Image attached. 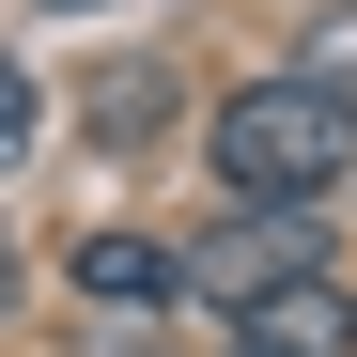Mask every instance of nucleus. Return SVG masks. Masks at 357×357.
Masks as SVG:
<instances>
[{
	"mask_svg": "<svg viewBox=\"0 0 357 357\" xmlns=\"http://www.w3.org/2000/svg\"><path fill=\"white\" fill-rule=\"evenodd\" d=\"M233 342H264V357H357V295L311 264V280H264L249 311H233Z\"/></svg>",
	"mask_w": 357,
	"mask_h": 357,
	"instance_id": "3",
	"label": "nucleus"
},
{
	"mask_svg": "<svg viewBox=\"0 0 357 357\" xmlns=\"http://www.w3.org/2000/svg\"><path fill=\"white\" fill-rule=\"evenodd\" d=\"M171 264H187L218 311H249L264 280H311V264H326V233H311V202H233V218H218V233H187Z\"/></svg>",
	"mask_w": 357,
	"mask_h": 357,
	"instance_id": "2",
	"label": "nucleus"
},
{
	"mask_svg": "<svg viewBox=\"0 0 357 357\" xmlns=\"http://www.w3.org/2000/svg\"><path fill=\"white\" fill-rule=\"evenodd\" d=\"M202 155H218L233 202H326L342 171H357V109H342L311 63H280V78H249V93H218Z\"/></svg>",
	"mask_w": 357,
	"mask_h": 357,
	"instance_id": "1",
	"label": "nucleus"
},
{
	"mask_svg": "<svg viewBox=\"0 0 357 357\" xmlns=\"http://www.w3.org/2000/svg\"><path fill=\"white\" fill-rule=\"evenodd\" d=\"M233 357H264V342H233Z\"/></svg>",
	"mask_w": 357,
	"mask_h": 357,
	"instance_id": "10",
	"label": "nucleus"
},
{
	"mask_svg": "<svg viewBox=\"0 0 357 357\" xmlns=\"http://www.w3.org/2000/svg\"><path fill=\"white\" fill-rule=\"evenodd\" d=\"M78 109H93V140H109V155H140V140L171 125V78H155V63H125V78H93Z\"/></svg>",
	"mask_w": 357,
	"mask_h": 357,
	"instance_id": "5",
	"label": "nucleus"
},
{
	"mask_svg": "<svg viewBox=\"0 0 357 357\" xmlns=\"http://www.w3.org/2000/svg\"><path fill=\"white\" fill-rule=\"evenodd\" d=\"M171 280H187V264H171L155 233H93V249H78V295H109V311H155Z\"/></svg>",
	"mask_w": 357,
	"mask_h": 357,
	"instance_id": "4",
	"label": "nucleus"
},
{
	"mask_svg": "<svg viewBox=\"0 0 357 357\" xmlns=\"http://www.w3.org/2000/svg\"><path fill=\"white\" fill-rule=\"evenodd\" d=\"M47 16H93V0H47Z\"/></svg>",
	"mask_w": 357,
	"mask_h": 357,
	"instance_id": "9",
	"label": "nucleus"
},
{
	"mask_svg": "<svg viewBox=\"0 0 357 357\" xmlns=\"http://www.w3.org/2000/svg\"><path fill=\"white\" fill-rule=\"evenodd\" d=\"M295 63H311L342 109H357V0H326V16H311V47H295Z\"/></svg>",
	"mask_w": 357,
	"mask_h": 357,
	"instance_id": "6",
	"label": "nucleus"
},
{
	"mask_svg": "<svg viewBox=\"0 0 357 357\" xmlns=\"http://www.w3.org/2000/svg\"><path fill=\"white\" fill-rule=\"evenodd\" d=\"M0 311H16V249H0Z\"/></svg>",
	"mask_w": 357,
	"mask_h": 357,
	"instance_id": "8",
	"label": "nucleus"
},
{
	"mask_svg": "<svg viewBox=\"0 0 357 357\" xmlns=\"http://www.w3.org/2000/svg\"><path fill=\"white\" fill-rule=\"evenodd\" d=\"M31 125H47V93H31L16 63H0V171H16V155H31Z\"/></svg>",
	"mask_w": 357,
	"mask_h": 357,
	"instance_id": "7",
	"label": "nucleus"
}]
</instances>
